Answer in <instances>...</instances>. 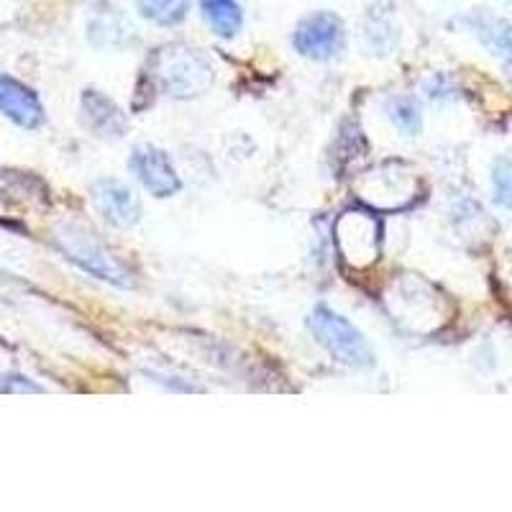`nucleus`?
Segmentation results:
<instances>
[{
	"instance_id": "obj_6",
	"label": "nucleus",
	"mask_w": 512,
	"mask_h": 512,
	"mask_svg": "<svg viewBox=\"0 0 512 512\" xmlns=\"http://www.w3.org/2000/svg\"><path fill=\"white\" fill-rule=\"evenodd\" d=\"M295 49L308 59H331L344 49V24L333 13H313L295 29Z\"/></svg>"
},
{
	"instance_id": "obj_17",
	"label": "nucleus",
	"mask_w": 512,
	"mask_h": 512,
	"mask_svg": "<svg viewBox=\"0 0 512 512\" xmlns=\"http://www.w3.org/2000/svg\"><path fill=\"white\" fill-rule=\"evenodd\" d=\"M510 72H512V54H510Z\"/></svg>"
},
{
	"instance_id": "obj_11",
	"label": "nucleus",
	"mask_w": 512,
	"mask_h": 512,
	"mask_svg": "<svg viewBox=\"0 0 512 512\" xmlns=\"http://www.w3.org/2000/svg\"><path fill=\"white\" fill-rule=\"evenodd\" d=\"M469 26L482 41L484 47L492 54H512V26L507 24L505 18L492 16V13H474L469 16Z\"/></svg>"
},
{
	"instance_id": "obj_1",
	"label": "nucleus",
	"mask_w": 512,
	"mask_h": 512,
	"mask_svg": "<svg viewBox=\"0 0 512 512\" xmlns=\"http://www.w3.org/2000/svg\"><path fill=\"white\" fill-rule=\"evenodd\" d=\"M149 75L169 98L190 100L213 85V67L198 49L185 44H167L149 59Z\"/></svg>"
},
{
	"instance_id": "obj_5",
	"label": "nucleus",
	"mask_w": 512,
	"mask_h": 512,
	"mask_svg": "<svg viewBox=\"0 0 512 512\" xmlns=\"http://www.w3.org/2000/svg\"><path fill=\"white\" fill-rule=\"evenodd\" d=\"M359 198L379 210L405 208L418 195V175L402 162H384L356 182Z\"/></svg>"
},
{
	"instance_id": "obj_9",
	"label": "nucleus",
	"mask_w": 512,
	"mask_h": 512,
	"mask_svg": "<svg viewBox=\"0 0 512 512\" xmlns=\"http://www.w3.org/2000/svg\"><path fill=\"white\" fill-rule=\"evenodd\" d=\"M93 198L98 203L105 221H111L118 228H131L141 218V203L134 190L118 180H100L93 187Z\"/></svg>"
},
{
	"instance_id": "obj_7",
	"label": "nucleus",
	"mask_w": 512,
	"mask_h": 512,
	"mask_svg": "<svg viewBox=\"0 0 512 512\" xmlns=\"http://www.w3.org/2000/svg\"><path fill=\"white\" fill-rule=\"evenodd\" d=\"M131 169L141 180V185L152 192L154 198H172L182 187L180 175H177L175 164L169 154L159 146L141 144L131 154Z\"/></svg>"
},
{
	"instance_id": "obj_14",
	"label": "nucleus",
	"mask_w": 512,
	"mask_h": 512,
	"mask_svg": "<svg viewBox=\"0 0 512 512\" xmlns=\"http://www.w3.org/2000/svg\"><path fill=\"white\" fill-rule=\"evenodd\" d=\"M141 16L159 26H175L185 21L190 0H139Z\"/></svg>"
},
{
	"instance_id": "obj_13",
	"label": "nucleus",
	"mask_w": 512,
	"mask_h": 512,
	"mask_svg": "<svg viewBox=\"0 0 512 512\" xmlns=\"http://www.w3.org/2000/svg\"><path fill=\"white\" fill-rule=\"evenodd\" d=\"M387 116L405 136H418L423 128V111L413 95H397L387 100Z\"/></svg>"
},
{
	"instance_id": "obj_4",
	"label": "nucleus",
	"mask_w": 512,
	"mask_h": 512,
	"mask_svg": "<svg viewBox=\"0 0 512 512\" xmlns=\"http://www.w3.org/2000/svg\"><path fill=\"white\" fill-rule=\"evenodd\" d=\"M338 254L354 269H364L379 259L382 249V223L367 210H346L333 226Z\"/></svg>"
},
{
	"instance_id": "obj_16",
	"label": "nucleus",
	"mask_w": 512,
	"mask_h": 512,
	"mask_svg": "<svg viewBox=\"0 0 512 512\" xmlns=\"http://www.w3.org/2000/svg\"><path fill=\"white\" fill-rule=\"evenodd\" d=\"M0 392H6V395H13V392H34L39 395L41 387L39 384L31 382L29 377H21V374H6V377H0Z\"/></svg>"
},
{
	"instance_id": "obj_15",
	"label": "nucleus",
	"mask_w": 512,
	"mask_h": 512,
	"mask_svg": "<svg viewBox=\"0 0 512 512\" xmlns=\"http://www.w3.org/2000/svg\"><path fill=\"white\" fill-rule=\"evenodd\" d=\"M492 185H495V200L502 208H512V162L510 159H500L495 164V175H492Z\"/></svg>"
},
{
	"instance_id": "obj_12",
	"label": "nucleus",
	"mask_w": 512,
	"mask_h": 512,
	"mask_svg": "<svg viewBox=\"0 0 512 512\" xmlns=\"http://www.w3.org/2000/svg\"><path fill=\"white\" fill-rule=\"evenodd\" d=\"M203 16L210 24V29L216 31L223 39H231L241 31L244 24V11L236 0H203Z\"/></svg>"
},
{
	"instance_id": "obj_2",
	"label": "nucleus",
	"mask_w": 512,
	"mask_h": 512,
	"mask_svg": "<svg viewBox=\"0 0 512 512\" xmlns=\"http://www.w3.org/2000/svg\"><path fill=\"white\" fill-rule=\"evenodd\" d=\"M54 241H57L59 251L70 262H75L82 272L93 274L98 280L111 282L116 287H123V290L134 287L131 272L85 228L75 226V223H64L54 231Z\"/></svg>"
},
{
	"instance_id": "obj_3",
	"label": "nucleus",
	"mask_w": 512,
	"mask_h": 512,
	"mask_svg": "<svg viewBox=\"0 0 512 512\" xmlns=\"http://www.w3.org/2000/svg\"><path fill=\"white\" fill-rule=\"evenodd\" d=\"M308 326L313 331V336L318 338V344L333 359L346 364V367L364 369L374 364V351L367 338H364V333L351 320H346L344 315H338L336 310L326 308V305H318L310 313Z\"/></svg>"
},
{
	"instance_id": "obj_8",
	"label": "nucleus",
	"mask_w": 512,
	"mask_h": 512,
	"mask_svg": "<svg viewBox=\"0 0 512 512\" xmlns=\"http://www.w3.org/2000/svg\"><path fill=\"white\" fill-rule=\"evenodd\" d=\"M0 113L29 131L44 123V105H41L39 95L29 85L8 75H0Z\"/></svg>"
},
{
	"instance_id": "obj_10",
	"label": "nucleus",
	"mask_w": 512,
	"mask_h": 512,
	"mask_svg": "<svg viewBox=\"0 0 512 512\" xmlns=\"http://www.w3.org/2000/svg\"><path fill=\"white\" fill-rule=\"evenodd\" d=\"M82 113H85V123L98 136L118 139L126 131V116H123L121 108L111 98L98 93V90H85V95H82Z\"/></svg>"
}]
</instances>
